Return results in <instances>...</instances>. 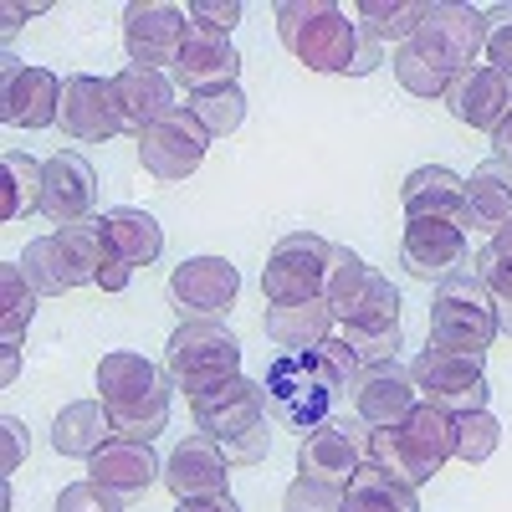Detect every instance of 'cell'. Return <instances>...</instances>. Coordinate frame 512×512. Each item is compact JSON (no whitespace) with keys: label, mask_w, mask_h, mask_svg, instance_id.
<instances>
[{"label":"cell","mask_w":512,"mask_h":512,"mask_svg":"<svg viewBox=\"0 0 512 512\" xmlns=\"http://www.w3.org/2000/svg\"><path fill=\"white\" fill-rule=\"evenodd\" d=\"M354 384L338 374L318 349H303V354H277L262 374V405H267V420L277 431H292V436H313L323 431L328 420H338V410L349 405Z\"/></svg>","instance_id":"1"},{"label":"cell","mask_w":512,"mask_h":512,"mask_svg":"<svg viewBox=\"0 0 512 512\" xmlns=\"http://www.w3.org/2000/svg\"><path fill=\"white\" fill-rule=\"evenodd\" d=\"M169 395H175L169 374L149 364L144 354L113 349L98 359V400L108 405L113 436L154 446V436L169 425Z\"/></svg>","instance_id":"2"},{"label":"cell","mask_w":512,"mask_h":512,"mask_svg":"<svg viewBox=\"0 0 512 512\" xmlns=\"http://www.w3.org/2000/svg\"><path fill=\"white\" fill-rule=\"evenodd\" d=\"M451 456H456V420L446 410H436V405H425V400L400 425L369 436V466L390 472L410 492H420Z\"/></svg>","instance_id":"3"},{"label":"cell","mask_w":512,"mask_h":512,"mask_svg":"<svg viewBox=\"0 0 512 512\" xmlns=\"http://www.w3.org/2000/svg\"><path fill=\"white\" fill-rule=\"evenodd\" d=\"M272 16L282 47L308 72H354L364 31L359 21H349L344 6H333V0H282Z\"/></svg>","instance_id":"4"},{"label":"cell","mask_w":512,"mask_h":512,"mask_svg":"<svg viewBox=\"0 0 512 512\" xmlns=\"http://www.w3.org/2000/svg\"><path fill=\"white\" fill-rule=\"evenodd\" d=\"M497 338V297L477 277V267H456L431 292V338L425 344L482 359Z\"/></svg>","instance_id":"5"},{"label":"cell","mask_w":512,"mask_h":512,"mask_svg":"<svg viewBox=\"0 0 512 512\" xmlns=\"http://www.w3.org/2000/svg\"><path fill=\"white\" fill-rule=\"evenodd\" d=\"M98 267H103L98 221H82V226H62L52 236H36L21 251V272L36 287V297H62L72 287H88V282H98Z\"/></svg>","instance_id":"6"},{"label":"cell","mask_w":512,"mask_h":512,"mask_svg":"<svg viewBox=\"0 0 512 512\" xmlns=\"http://www.w3.org/2000/svg\"><path fill=\"white\" fill-rule=\"evenodd\" d=\"M164 374L190 400L241 374V344L226 323H180L164 344Z\"/></svg>","instance_id":"7"},{"label":"cell","mask_w":512,"mask_h":512,"mask_svg":"<svg viewBox=\"0 0 512 512\" xmlns=\"http://www.w3.org/2000/svg\"><path fill=\"white\" fill-rule=\"evenodd\" d=\"M410 47L441 77L456 82L461 72H472V62L487 47V11L461 6V0H431V11H425L420 31L410 36Z\"/></svg>","instance_id":"8"},{"label":"cell","mask_w":512,"mask_h":512,"mask_svg":"<svg viewBox=\"0 0 512 512\" xmlns=\"http://www.w3.org/2000/svg\"><path fill=\"white\" fill-rule=\"evenodd\" d=\"M328 272H333V241L313 236V231H292L272 246L267 267H262V292L267 308H287V303H313L328 292Z\"/></svg>","instance_id":"9"},{"label":"cell","mask_w":512,"mask_h":512,"mask_svg":"<svg viewBox=\"0 0 512 512\" xmlns=\"http://www.w3.org/2000/svg\"><path fill=\"white\" fill-rule=\"evenodd\" d=\"M410 374H415V390L425 405H436L446 415H472V410H487V374H482V359H466V354H451V349H436L425 344L415 359H410Z\"/></svg>","instance_id":"10"},{"label":"cell","mask_w":512,"mask_h":512,"mask_svg":"<svg viewBox=\"0 0 512 512\" xmlns=\"http://www.w3.org/2000/svg\"><path fill=\"white\" fill-rule=\"evenodd\" d=\"M369 425L359 415H338L328 420L323 431L297 441V477H313V482H328V487H349L354 472L369 461Z\"/></svg>","instance_id":"11"},{"label":"cell","mask_w":512,"mask_h":512,"mask_svg":"<svg viewBox=\"0 0 512 512\" xmlns=\"http://www.w3.org/2000/svg\"><path fill=\"white\" fill-rule=\"evenodd\" d=\"M241 292V272L226 256H190L169 272V297H175L180 323H221Z\"/></svg>","instance_id":"12"},{"label":"cell","mask_w":512,"mask_h":512,"mask_svg":"<svg viewBox=\"0 0 512 512\" xmlns=\"http://www.w3.org/2000/svg\"><path fill=\"white\" fill-rule=\"evenodd\" d=\"M205 149H210V134L200 128V118L190 108H175L139 139V164H144V175H154L159 185H180V180H190L200 169Z\"/></svg>","instance_id":"13"},{"label":"cell","mask_w":512,"mask_h":512,"mask_svg":"<svg viewBox=\"0 0 512 512\" xmlns=\"http://www.w3.org/2000/svg\"><path fill=\"white\" fill-rule=\"evenodd\" d=\"M93 210H98V169L77 149H62V154H52L47 164H41V216H47L57 231L98 221Z\"/></svg>","instance_id":"14"},{"label":"cell","mask_w":512,"mask_h":512,"mask_svg":"<svg viewBox=\"0 0 512 512\" xmlns=\"http://www.w3.org/2000/svg\"><path fill=\"white\" fill-rule=\"evenodd\" d=\"M190 410H195L200 436H210L216 446H231V441H241L251 431H262V425H272L267 420V405H262V384H251L241 374L226 379V384H216V390L195 395Z\"/></svg>","instance_id":"15"},{"label":"cell","mask_w":512,"mask_h":512,"mask_svg":"<svg viewBox=\"0 0 512 512\" xmlns=\"http://www.w3.org/2000/svg\"><path fill=\"white\" fill-rule=\"evenodd\" d=\"M185 31H190V11L180 6H159V0H134L123 11V47H128V67H149L159 72L164 62L175 67L180 47H185Z\"/></svg>","instance_id":"16"},{"label":"cell","mask_w":512,"mask_h":512,"mask_svg":"<svg viewBox=\"0 0 512 512\" xmlns=\"http://www.w3.org/2000/svg\"><path fill=\"white\" fill-rule=\"evenodd\" d=\"M0 118L11 128H52L62 118V82L47 67H21V57H0Z\"/></svg>","instance_id":"17"},{"label":"cell","mask_w":512,"mask_h":512,"mask_svg":"<svg viewBox=\"0 0 512 512\" xmlns=\"http://www.w3.org/2000/svg\"><path fill=\"white\" fill-rule=\"evenodd\" d=\"M57 123L77 144H108L113 134H123V108H118V93H113V77H93V72L67 77Z\"/></svg>","instance_id":"18"},{"label":"cell","mask_w":512,"mask_h":512,"mask_svg":"<svg viewBox=\"0 0 512 512\" xmlns=\"http://www.w3.org/2000/svg\"><path fill=\"white\" fill-rule=\"evenodd\" d=\"M415 405H420V390H415L410 364H400V359L364 364V374L354 384V415L369 431H390V425H400Z\"/></svg>","instance_id":"19"},{"label":"cell","mask_w":512,"mask_h":512,"mask_svg":"<svg viewBox=\"0 0 512 512\" xmlns=\"http://www.w3.org/2000/svg\"><path fill=\"white\" fill-rule=\"evenodd\" d=\"M164 487L175 492V502L226 497L231 492V461L210 436H185L164 461Z\"/></svg>","instance_id":"20"},{"label":"cell","mask_w":512,"mask_h":512,"mask_svg":"<svg viewBox=\"0 0 512 512\" xmlns=\"http://www.w3.org/2000/svg\"><path fill=\"white\" fill-rule=\"evenodd\" d=\"M159 477H164V466H159L154 446H144V441L113 436V441H103V446L88 456V482H98L103 492H113L123 507L139 502Z\"/></svg>","instance_id":"21"},{"label":"cell","mask_w":512,"mask_h":512,"mask_svg":"<svg viewBox=\"0 0 512 512\" xmlns=\"http://www.w3.org/2000/svg\"><path fill=\"white\" fill-rule=\"evenodd\" d=\"M236 72H241V57L231 47V36H216L190 21L185 31V47H180V62H175V82L195 98V93H216V88H236Z\"/></svg>","instance_id":"22"},{"label":"cell","mask_w":512,"mask_h":512,"mask_svg":"<svg viewBox=\"0 0 512 512\" xmlns=\"http://www.w3.org/2000/svg\"><path fill=\"white\" fill-rule=\"evenodd\" d=\"M400 262L420 282H441L466 267V231L456 221H410L400 241Z\"/></svg>","instance_id":"23"},{"label":"cell","mask_w":512,"mask_h":512,"mask_svg":"<svg viewBox=\"0 0 512 512\" xmlns=\"http://www.w3.org/2000/svg\"><path fill=\"white\" fill-rule=\"evenodd\" d=\"M446 108H451L466 128L497 134V123L512 113V77L497 72V67H472V72H461L451 88H446Z\"/></svg>","instance_id":"24"},{"label":"cell","mask_w":512,"mask_h":512,"mask_svg":"<svg viewBox=\"0 0 512 512\" xmlns=\"http://www.w3.org/2000/svg\"><path fill=\"white\" fill-rule=\"evenodd\" d=\"M456 226L461 231H487V236H497L502 226H512V164L487 159V164L472 169Z\"/></svg>","instance_id":"25"},{"label":"cell","mask_w":512,"mask_h":512,"mask_svg":"<svg viewBox=\"0 0 512 512\" xmlns=\"http://www.w3.org/2000/svg\"><path fill=\"white\" fill-rule=\"evenodd\" d=\"M98 236H103V256H113V262L134 267V272L159 262V251H164V226L149 216V210H134V205L103 210Z\"/></svg>","instance_id":"26"},{"label":"cell","mask_w":512,"mask_h":512,"mask_svg":"<svg viewBox=\"0 0 512 512\" xmlns=\"http://www.w3.org/2000/svg\"><path fill=\"white\" fill-rule=\"evenodd\" d=\"M113 93H118V108H123V134H134V139H144L164 113L180 108L175 82L164 72H149V67H123L113 77Z\"/></svg>","instance_id":"27"},{"label":"cell","mask_w":512,"mask_h":512,"mask_svg":"<svg viewBox=\"0 0 512 512\" xmlns=\"http://www.w3.org/2000/svg\"><path fill=\"white\" fill-rule=\"evenodd\" d=\"M466 200V180L446 164H420L400 185V205L410 221H456Z\"/></svg>","instance_id":"28"},{"label":"cell","mask_w":512,"mask_h":512,"mask_svg":"<svg viewBox=\"0 0 512 512\" xmlns=\"http://www.w3.org/2000/svg\"><path fill=\"white\" fill-rule=\"evenodd\" d=\"M262 328H267V338L277 344V354H303V349H318L323 338H333V313H328L323 297H313V303L267 308Z\"/></svg>","instance_id":"29"},{"label":"cell","mask_w":512,"mask_h":512,"mask_svg":"<svg viewBox=\"0 0 512 512\" xmlns=\"http://www.w3.org/2000/svg\"><path fill=\"white\" fill-rule=\"evenodd\" d=\"M103 441H113V420H108V405L103 400H72V405L57 410L52 446L62 456H82V461H88Z\"/></svg>","instance_id":"30"},{"label":"cell","mask_w":512,"mask_h":512,"mask_svg":"<svg viewBox=\"0 0 512 512\" xmlns=\"http://www.w3.org/2000/svg\"><path fill=\"white\" fill-rule=\"evenodd\" d=\"M425 11H431V0H359V6H354V21H359L364 36L379 41V47H384V41L405 47V41L420 31Z\"/></svg>","instance_id":"31"},{"label":"cell","mask_w":512,"mask_h":512,"mask_svg":"<svg viewBox=\"0 0 512 512\" xmlns=\"http://www.w3.org/2000/svg\"><path fill=\"white\" fill-rule=\"evenodd\" d=\"M344 512H420V497L405 482H395L390 472L364 461L354 482L344 487Z\"/></svg>","instance_id":"32"},{"label":"cell","mask_w":512,"mask_h":512,"mask_svg":"<svg viewBox=\"0 0 512 512\" xmlns=\"http://www.w3.org/2000/svg\"><path fill=\"white\" fill-rule=\"evenodd\" d=\"M31 210H41V164L11 149L0 159V221H21Z\"/></svg>","instance_id":"33"},{"label":"cell","mask_w":512,"mask_h":512,"mask_svg":"<svg viewBox=\"0 0 512 512\" xmlns=\"http://www.w3.org/2000/svg\"><path fill=\"white\" fill-rule=\"evenodd\" d=\"M31 313H36V287L26 282L21 262H0V333H6V344L26 338Z\"/></svg>","instance_id":"34"},{"label":"cell","mask_w":512,"mask_h":512,"mask_svg":"<svg viewBox=\"0 0 512 512\" xmlns=\"http://www.w3.org/2000/svg\"><path fill=\"white\" fill-rule=\"evenodd\" d=\"M195 118H200V128L210 139H226V134H236V128L246 123V93L241 88H216V93H195L190 103H185Z\"/></svg>","instance_id":"35"},{"label":"cell","mask_w":512,"mask_h":512,"mask_svg":"<svg viewBox=\"0 0 512 512\" xmlns=\"http://www.w3.org/2000/svg\"><path fill=\"white\" fill-rule=\"evenodd\" d=\"M456 420V461L482 466L492 461V451L502 446V425L492 410H472V415H451Z\"/></svg>","instance_id":"36"},{"label":"cell","mask_w":512,"mask_h":512,"mask_svg":"<svg viewBox=\"0 0 512 512\" xmlns=\"http://www.w3.org/2000/svg\"><path fill=\"white\" fill-rule=\"evenodd\" d=\"M477 277L487 282V292L497 297V303H512V226H502L477 256H472Z\"/></svg>","instance_id":"37"},{"label":"cell","mask_w":512,"mask_h":512,"mask_svg":"<svg viewBox=\"0 0 512 512\" xmlns=\"http://www.w3.org/2000/svg\"><path fill=\"white\" fill-rule=\"evenodd\" d=\"M395 82H400V88L410 93V98H446V88H451V77H441L431 62H425L415 47H410V41H405V47L395 52Z\"/></svg>","instance_id":"38"},{"label":"cell","mask_w":512,"mask_h":512,"mask_svg":"<svg viewBox=\"0 0 512 512\" xmlns=\"http://www.w3.org/2000/svg\"><path fill=\"white\" fill-rule=\"evenodd\" d=\"M282 512H344V487H328L313 477H297L282 497Z\"/></svg>","instance_id":"39"},{"label":"cell","mask_w":512,"mask_h":512,"mask_svg":"<svg viewBox=\"0 0 512 512\" xmlns=\"http://www.w3.org/2000/svg\"><path fill=\"white\" fill-rule=\"evenodd\" d=\"M487 67L512 77V6H492L487 11Z\"/></svg>","instance_id":"40"},{"label":"cell","mask_w":512,"mask_h":512,"mask_svg":"<svg viewBox=\"0 0 512 512\" xmlns=\"http://www.w3.org/2000/svg\"><path fill=\"white\" fill-rule=\"evenodd\" d=\"M57 512H123V502L113 492H103L98 482H72V487H62Z\"/></svg>","instance_id":"41"},{"label":"cell","mask_w":512,"mask_h":512,"mask_svg":"<svg viewBox=\"0 0 512 512\" xmlns=\"http://www.w3.org/2000/svg\"><path fill=\"white\" fill-rule=\"evenodd\" d=\"M190 21L216 36H231L241 26V0H190Z\"/></svg>","instance_id":"42"},{"label":"cell","mask_w":512,"mask_h":512,"mask_svg":"<svg viewBox=\"0 0 512 512\" xmlns=\"http://www.w3.org/2000/svg\"><path fill=\"white\" fill-rule=\"evenodd\" d=\"M221 451H226L231 466H256V461H267V451H272V425H262V431H251V436H241V441H231V446H221Z\"/></svg>","instance_id":"43"},{"label":"cell","mask_w":512,"mask_h":512,"mask_svg":"<svg viewBox=\"0 0 512 512\" xmlns=\"http://www.w3.org/2000/svg\"><path fill=\"white\" fill-rule=\"evenodd\" d=\"M0 436H6V461H0V466H6V472H16V461L26 456V425H21L16 415H6V420H0Z\"/></svg>","instance_id":"44"},{"label":"cell","mask_w":512,"mask_h":512,"mask_svg":"<svg viewBox=\"0 0 512 512\" xmlns=\"http://www.w3.org/2000/svg\"><path fill=\"white\" fill-rule=\"evenodd\" d=\"M128 282H134V267H123V262H113V256H103V267H98V282H93V287H103V292H123Z\"/></svg>","instance_id":"45"},{"label":"cell","mask_w":512,"mask_h":512,"mask_svg":"<svg viewBox=\"0 0 512 512\" xmlns=\"http://www.w3.org/2000/svg\"><path fill=\"white\" fill-rule=\"evenodd\" d=\"M379 62H384V47H379V41H374V36H364V41H359V57H354V77H364V72H374Z\"/></svg>","instance_id":"46"},{"label":"cell","mask_w":512,"mask_h":512,"mask_svg":"<svg viewBox=\"0 0 512 512\" xmlns=\"http://www.w3.org/2000/svg\"><path fill=\"white\" fill-rule=\"evenodd\" d=\"M175 512H241V507H236V497L226 492V497H200V502H180Z\"/></svg>","instance_id":"47"},{"label":"cell","mask_w":512,"mask_h":512,"mask_svg":"<svg viewBox=\"0 0 512 512\" xmlns=\"http://www.w3.org/2000/svg\"><path fill=\"white\" fill-rule=\"evenodd\" d=\"M492 159H502V164H512V113L497 123V134H492Z\"/></svg>","instance_id":"48"},{"label":"cell","mask_w":512,"mask_h":512,"mask_svg":"<svg viewBox=\"0 0 512 512\" xmlns=\"http://www.w3.org/2000/svg\"><path fill=\"white\" fill-rule=\"evenodd\" d=\"M36 11H47V6H6V11H0V16H6V31H16L26 16H36Z\"/></svg>","instance_id":"49"},{"label":"cell","mask_w":512,"mask_h":512,"mask_svg":"<svg viewBox=\"0 0 512 512\" xmlns=\"http://www.w3.org/2000/svg\"><path fill=\"white\" fill-rule=\"evenodd\" d=\"M0 349H6V384L16 379V364H21V344H0Z\"/></svg>","instance_id":"50"},{"label":"cell","mask_w":512,"mask_h":512,"mask_svg":"<svg viewBox=\"0 0 512 512\" xmlns=\"http://www.w3.org/2000/svg\"><path fill=\"white\" fill-rule=\"evenodd\" d=\"M497 333L512 338V303H497Z\"/></svg>","instance_id":"51"}]
</instances>
